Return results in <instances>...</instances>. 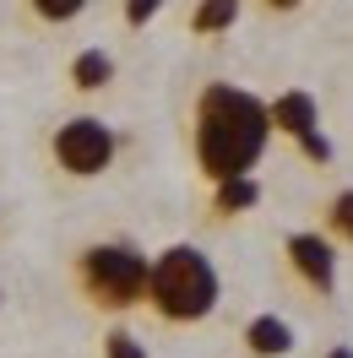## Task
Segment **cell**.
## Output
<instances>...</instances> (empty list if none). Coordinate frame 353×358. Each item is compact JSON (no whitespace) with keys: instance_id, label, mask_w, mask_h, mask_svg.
<instances>
[{"instance_id":"6da1fadb","label":"cell","mask_w":353,"mask_h":358,"mask_svg":"<svg viewBox=\"0 0 353 358\" xmlns=\"http://www.w3.org/2000/svg\"><path fill=\"white\" fill-rule=\"evenodd\" d=\"M272 103L256 98L250 87L234 82H207L196 92V109H191V152L196 169L212 185L218 179H240L261 163L266 141H272Z\"/></svg>"},{"instance_id":"7a4b0ae2","label":"cell","mask_w":353,"mask_h":358,"mask_svg":"<svg viewBox=\"0 0 353 358\" xmlns=\"http://www.w3.org/2000/svg\"><path fill=\"white\" fill-rule=\"evenodd\" d=\"M223 277L212 266V255L196 245H169L153 255V277H147V304L158 320L169 326H196L218 310Z\"/></svg>"},{"instance_id":"3957f363","label":"cell","mask_w":353,"mask_h":358,"mask_svg":"<svg viewBox=\"0 0 353 358\" xmlns=\"http://www.w3.org/2000/svg\"><path fill=\"white\" fill-rule=\"evenodd\" d=\"M147 277H153V255L136 250L131 239H98L76 255V288L88 293L92 310L125 315L147 304Z\"/></svg>"},{"instance_id":"277c9868","label":"cell","mask_w":353,"mask_h":358,"mask_svg":"<svg viewBox=\"0 0 353 358\" xmlns=\"http://www.w3.org/2000/svg\"><path fill=\"white\" fill-rule=\"evenodd\" d=\"M49 152H55V163H60L71 179H98L114 163V152H120V136H114V125H104L98 114H71L66 125L55 131Z\"/></svg>"},{"instance_id":"5b68a950","label":"cell","mask_w":353,"mask_h":358,"mask_svg":"<svg viewBox=\"0 0 353 358\" xmlns=\"http://www.w3.org/2000/svg\"><path fill=\"white\" fill-rule=\"evenodd\" d=\"M288 271L305 282L310 293H337V239L331 234H315V228H299L283 239Z\"/></svg>"},{"instance_id":"8992f818","label":"cell","mask_w":353,"mask_h":358,"mask_svg":"<svg viewBox=\"0 0 353 358\" xmlns=\"http://www.w3.org/2000/svg\"><path fill=\"white\" fill-rule=\"evenodd\" d=\"M272 125L288 136V141H305L310 131H321V103H315V92L305 87H288L272 98Z\"/></svg>"},{"instance_id":"52a82bcc","label":"cell","mask_w":353,"mask_h":358,"mask_svg":"<svg viewBox=\"0 0 353 358\" xmlns=\"http://www.w3.org/2000/svg\"><path fill=\"white\" fill-rule=\"evenodd\" d=\"M244 348H250V358H288L293 353V326L283 315H256L244 326Z\"/></svg>"},{"instance_id":"ba28073f","label":"cell","mask_w":353,"mask_h":358,"mask_svg":"<svg viewBox=\"0 0 353 358\" xmlns=\"http://www.w3.org/2000/svg\"><path fill=\"white\" fill-rule=\"evenodd\" d=\"M256 201H261V185H256V174L218 179V185H212V217H240V212H250Z\"/></svg>"},{"instance_id":"9c48e42d","label":"cell","mask_w":353,"mask_h":358,"mask_svg":"<svg viewBox=\"0 0 353 358\" xmlns=\"http://www.w3.org/2000/svg\"><path fill=\"white\" fill-rule=\"evenodd\" d=\"M114 82V55L109 49H82L71 60V87L76 92H104Z\"/></svg>"},{"instance_id":"30bf717a","label":"cell","mask_w":353,"mask_h":358,"mask_svg":"<svg viewBox=\"0 0 353 358\" xmlns=\"http://www.w3.org/2000/svg\"><path fill=\"white\" fill-rule=\"evenodd\" d=\"M244 0H196V11H191V33L196 38H218V33H228V27L240 22Z\"/></svg>"},{"instance_id":"8fae6325","label":"cell","mask_w":353,"mask_h":358,"mask_svg":"<svg viewBox=\"0 0 353 358\" xmlns=\"http://www.w3.org/2000/svg\"><path fill=\"white\" fill-rule=\"evenodd\" d=\"M321 217H326V234L337 239V245H353V185H348V190H337V196H331Z\"/></svg>"},{"instance_id":"7c38bea8","label":"cell","mask_w":353,"mask_h":358,"mask_svg":"<svg viewBox=\"0 0 353 358\" xmlns=\"http://www.w3.org/2000/svg\"><path fill=\"white\" fill-rule=\"evenodd\" d=\"M27 6H33V17L49 22V27H66V22H76V17L88 11V0H27Z\"/></svg>"},{"instance_id":"4fadbf2b","label":"cell","mask_w":353,"mask_h":358,"mask_svg":"<svg viewBox=\"0 0 353 358\" xmlns=\"http://www.w3.org/2000/svg\"><path fill=\"white\" fill-rule=\"evenodd\" d=\"M104 358H147V342H136L125 326H114V331L104 336Z\"/></svg>"},{"instance_id":"5bb4252c","label":"cell","mask_w":353,"mask_h":358,"mask_svg":"<svg viewBox=\"0 0 353 358\" xmlns=\"http://www.w3.org/2000/svg\"><path fill=\"white\" fill-rule=\"evenodd\" d=\"M163 11V0H125V27H147Z\"/></svg>"},{"instance_id":"9a60e30c","label":"cell","mask_w":353,"mask_h":358,"mask_svg":"<svg viewBox=\"0 0 353 358\" xmlns=\"http://www.w3.org/2000/svg\"><path fill=\"white\" fill-rule=\"evenodd\" d=\"M299 152H305L310 163H331V136L326 131H310L305 141H299Z\"/></svg>"},{"instance_id":"2e32d148","label":"cell","mask_w":353,"mask_h":358,"mask_svg":"<svg viewBox=\"0 0 353 358\" xmlns=\"http://www.w3.org/2000/svg\"><path fill=\"white\" fill-rule=\"evenodd\" d=\"M305 0H266V11H299Z\"/></svg>"},{"instance_id":"e0dca14e","label":"cell","mask_w":353,"mask_h":358,"mask_svg":"<svg viewBox=\"0 0 353 358\" xmlns=\"http://www.w3.org/2000/svg\"><path fill=\"white\" fill-rule=\"evenodd\" d=\"M326 358H353V348H342V342H337V348H326Z\"/></svg>"}]
</instances>
